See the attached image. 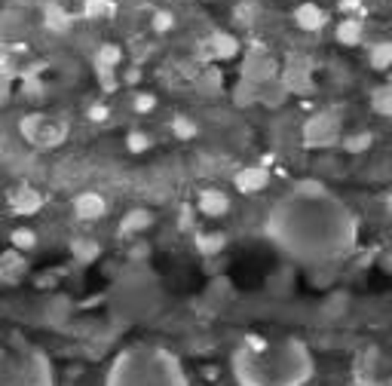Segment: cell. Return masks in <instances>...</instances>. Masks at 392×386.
<instances>
[{
    "instance_id": "7a4b0ae2",
    "label": "cell",
    "mask_w": 392,
    "mask_h": 386,
    "mask_svg": "<svg viewBox=\"0 0 392 386\" xmlns=\"http://www.w3.org/2000/svg\"><path fill=\"white\" fill-rule=\"evenodd\" d=\"M236 386H309L316 356L294 334H245L230 353Z\"/></svg>"
},
{
    "instance_id": "277c9868",
    "label": "cell",
    "mask_w": 392,
    "mask_h": 386,
    "mask_svg": "<svg viewBox=\"0 0 392 386\" xmlns=\"http://www.w3.org/2000/svg\"><path fill=\"white\" fill-rule=\"evenodd\" d=\"M0 386H56V365L28 341L0 343Z\"/></svg>"
},
{
    "instance_id": "836d02e7",
    "label": "cell",
    "mask_w": 392,
    "mask_h": 386,
    "mask_svg": "<svg viewBox=\"0 0 392 386\" xmlns=\"http://www.w3.org/2000/svg\"><path fill=\"white\" fill-rule=\"evenodd\" d=\"M386 215H389V218H392V193L386 196Z\"/></svg>"
},
{
    "instance_id": "9a60e30c",
    "label": "cell",
    "mask_w": 392,
    "mask_h": 386,
    "mask_svg": "<svg viewBox=\"0 0 392 386\" xmlns=\"http://www.w3.org/2000/svg\"><path fill=\"white\" fill-rule=\"evenodd\" d=\"M227 246V236L224 233H196V252L203 257H215L221 255Z\"/></svg>"
},
{
    "instance_id": "603a6c76",
    "label": "cell",
    "mask_w": 392,
    "mask_h": 386,
    "mask_svg": "<svg viewBox=\"0 0 392 386\" xmlns=\"http://www.w3.org/2000/svg\"><path fill=\"white\" fill-rule=\"evenodd\" d=\"M12 248H19V252H28V248L37 246V233L28 227H19V230H12Z\"/></svg>"
},
{
    "instance_id": "ba28073f",
    "label": "cell",
    "mask_w": 392,
    "mask_h": 386,
    "mask_svg": "<svg viewBox=\"0 0 392 386\" xmlns=\"http://www.w3.org/2000/svg\"><path fill=\"white\" fill-rule=\"evenodd\" d=\"M233 184H236V191H243V193H258L270 184V172H267L264 166H245L236 172Z\"/></svg>"
},
{
    "instance_id": "52a82bcc",
    "label": "cell",
    "mask_w": 392,
    "mask_h": 386,
    "mask_svg": "<svg viewBox=\"0 0 392 386\" xmlns=\"http://www.w3.org/2000/svg\"><path fill=\"white\" fill-rule=\"evenodd\" d=\"M107 215V200L99 193H80L74 200V218L80 221H99Z\"/></svg>"
},
{
    "instance_id": "1f68e13d",
    "label": "cell",
    "mask_w": 392,
    "mask_h": 386,
    "mask_svg": "<svg viewBox=\"0 0 392 386\" xmlns=\"http://www.w3.org/2000/svg\"><path fill=\"white\" fill-rule=\"evenodd\" d=\"M123 80H126V83H138V80H141V71H135V67H132V71H129Z\"/></svg>"
},
{
    "instance_id": "3957f363",
    "label": "cell",
    "mask_w": 392,
    "mask_h": 386,
    "mask_svg": "<svg viewBox=\"0 0 392 386\" xmlns=\"http://www.w3.org/2000/svg\"><path fill=\"white\" fill-rule=\"evenodd\" d=\"M101 386H190L181 358L156 343H132L107 365Z\"/></svg>"
},
{
    "instance_id": "f1b7e54d",
    "label": "cell",
    "mask_w": 392,
    "mask_h": 386,
    "mask_svg": "<svg viewBox=\"0 0 392 386\" xmlns=\"http://www.w3.org/2000/svg\"><path fill=\"white\" fill-rule=\"evenodd\" d=\"M337 10L347 12V19H349V12H362V0H340V3H337Z\"/></svg>"
},
{
    "instance_id": "8fae6325",
    "label": "cell",
    "mask_w": 392,
    "mask_h": 386,
    "mask_svg": "<svg viewBox=\"0 0 392 386\" xmlns=\"http://www.w3.org/2000/svg\"><path fill=\"white\" fill-rule=\"evenodd\" d=\"M294 22L304 31H322L328 22V12L322 10L319 3H300L298 10H294Z\"/></svg>"
},
{
    "instance_id": "d6a6232c",
    "label": "cell",
    "mask_w": 392,
    "mask_h": 386,
    "mask_svg": "<svg viewBox=\"0 0 392 386\" xmlns=\"http://www.w3.org/2000/svg\"><path fill=\"white\" fill-rule=\"evenodd\" d=\"M141 255H150V248H147V246H138V248H132V257H135V261H138Z\"/></svg>"
},
{
    "instance_id": "30bf717a",
    "label": "cell",
    "mask_w": 392,
    "mask_h": 386,
    "mask_svg": "<svg viewBox=\"0 0 392 386\" xmlns=\"http://www.w3.org/2000/svg\"><path fill=\"white\" fill-rule=\"evenodd\" d=\"M199 212L205 218H221V215L230 212V196L218 191V187H209V191L199 193Z\"/></svg>"
},
{
    "instance_id": "484cf974",
    "label": "cell",
    "mask_w": 392,
    "mask_h": 386,
    "mask_svg": "<svg viewBox=\"0 0 392 386\" xmlns=\"http://www.w3.org/2000/svg\"><path fill=\"white\" fill-rule=\"evenodd\" d=\"M150 25H154L156 34H166V31L175 28V16H172L169 10H156L154 12V22H150Z\"/></svg>"
},
{
    "instance_id": "4dcf8cb0",
    "label": "cell",
    "mask_w": 392,
    "mask_h": 386,
    "mask_svg": "<svg viewBox=\"0 0 392 386\" xmlns=\"http://www.w3.org/2000/svg\"><path fill=\"white\" fill-rule=\"evenodd\" d=\"M380 270H386V273H392V248L389 252L380 255Z\"/></svg>"
},
{
    "instance_id": "2e32d148",
    "label": "cell",
    "mask_w": 392,
    "mask_h": 386,
    "mask_svg": "<svg viewBox=\"0 0 392 386\" xmlns=\"http://www.w3.org/2000/svg\"><path fill=\"white\" fill-rule=\"evenodd\" d=\"M120 62H123V50L116 43H105L95 52V67L99 71H114V67H120Z\"/></svg>"
},
{
    "instance_id": "d4e9b609",
    "label": "cell",
    "mask_w": 392,
    "mask_h": 386,
    "mask_svg": "<svg viewBox=\"0 0 392 386\" xmlns=\"http://www.w3.org/2000/svg\"><path fill=\"white\" fill-rule=\"evenodd\" d=\"M71 252H74V257H80V261H95L99 257V242H89V239H77L71 246Z\"/></svg>"
},
{
    "instance_id": "6da1fadb",
    "label": "cell",
    "mask_w": 392,
    "mask_h": 386,
    "mask_svg": "<svg viewBox=\"0 0 392 386\" xmlns=\"http://www.w3.org/2000/svg\"><path fill=\"white\" fill-rule=\"evenodd\" d=\"M270 233L288 255L304 261H328L349 248L355 224L328 200L325 187L304 181L291 193V200L273 215Z\"/></svg>"
},
{
    "instance_id": "44dd1931",
    "label": "cell",
    "mask_w": 392,
    "mask_h": 386,
    "mask_svg": "<svg viewBox=\"0 0 392 386\" xmlns=\"http://www.w3.org/2000/svg\"><path fill=\"white\" fill-rule=\"evenodd\" d=\"M172 135H178V138H196L199 135V126L194 123V120L190 117H181V114H178V117H172Z\"/></svg>"
},
{
    "instance_id": "9c48e42d",
    "label": "cell",
    "mask_w": 392,
    "mask_h": 386,
    "mask_svg": "<svg viewBox=\"0 0 392 386\" xmlns=\"http://www.w3.org/2000/svg\"><path fill=\"white\" fill-rule=\"evenodd\" d=\"M10 206H12V212H19V215H37L40 206H43V196L28 184H19L16 191L10 193Z\"/></svg>"
},
{
    "instance_id": "7c38bea8",
    "label": "cell",
    "mask_w": 392,
    "mask_h": 386,
    "mask_svg": "<svg viewBox=\"0 0 392 386\" xmlns=\"http://www.w3.org/2000/svg\"><path fill=\"white\" fill-rule=\"evenodd\" d=\"M150 224H154V212H150V208H132V212L123 215L120 233L123 236H135V233H144Z\"/></svg>"
},
{
    "instance_id": "f546056e",
    "label": "cell",
    "mask_w": 392,
    "mask_h": 386,
    "mask_svg": "<svg viewBox=\"0 0 392 386\" xmlns=\"http://www.w3.org/2000/svg\"><path fill=\"white\" fill-rule=\"evenodd\" d=\"M89 120H92V123H101V120H107V107H105V105H92V107H89Z\"/></svg>"
},
{
    "instance_id": "7402d4cb",
    "label": "cell",
    "mask_w": 392,
    "mask_h": 386,
    "mask_svg": "<svg viewBox=\"0 0 392 386\" xmlns=\"http://www.w3.org/2000/svg\"><path fill=\"white\" fill-rule=\"evenodd\" d=\"M114 10L116 6L111 0H86L83 3V12L89 19H107V16H114Z\"/></svg>"
},
{
    "instance_id": "e0dca14e",
    "label": "cell",
    "mask_w": 392,
    "mask_h": 386,
    "mask_svg": "<svg viewBox=\"0 0 392 386\" xmlns=\"http://www.w3.org/2000/svg\"><path fill=\"white\" fill-rule=\"evenodd\" d=\"M368 62L374 71H389L392 67V40H380V43L371 46Z\"/></svg>"
},
{
    "instance_id": "5bb4252c",
    "label": "cell",
    "mask_w": 392,
    "mask_h": 386,
    "mask_svg": "<svg viewBox=\"0 0 392 386\" xmlns=\"http://www.w3.org/2000/svg\"><path fill=\"white\" fill-rule=\"evenodd\" d=\"M61 138H65V129H61L59 123H50V120H43L31 144H34V147H56Z\"/></svg>"
},
{
    "instance_id": "4316f807",
    "label": "cell",
    "mask_w": 392,
    "mask_h": 386,
    "mask_svg": "<svg viewBox=\"0 0 392 386\" xmlns=\"http://www.w3.org/2000/svg\"><path fill=\"white\" fill-rule=\"evenodd\" d=\"M46 25L56 28V31H65L68 28V16L59 10V6H50V10H46Z\"/></svg>"
},
{
    "instance_id": "8992f818",
    "label": "cell",
    "mask_w": 392,
    "mask_h": 386,
    "mask_svg": "<svg viewBox=\"0 0 392 386\" xmlns=\"http://www.w3.org/2000/svg\"><path fill=\"white\" fill-rule=\"evenodd\" d=\"M337 132H340V123H337V117H331V114H319V117H313L304 129L307 135V144L309 147H325L331 144V141L337 138Z\"/></svg>"
},
{
    "instance_id": "d6986e66",
    "label": "cell",
    "mask_w": 392,
    "mask_h": 386,
    "mask_svg": "<svg viewBox=\"0 0 392 386\" xmlns=\"http://www.w3.org/2000/svg\"><path fill=\"white\" fill-rule=\"evenodd\" d=\"M212 52H215V58H233L239 52L236 37H230V34H215V40H212Z\"/></svg>"
},
{
    "instance_id": "cb8c5ba5",
    "label": "cell",
    "mask_w": 392,
    "mask_h": 386,
    "mask_svg": "<svg viewBox=\"0 0 392 386\" xmlns=\"http://www.w3.org/2000/svg\"><path fill=\"white\" fill-rule=\"evenodd\" d=\"M150 144H154V138H150L147 132H141V129H132V132L126 135V147H129L132 153H144Z\"/></svg>"
},
{
    "instance_id": "4fadbf2b",
    "label": "cell",
    "mask_w": 392,
    "mask_h": 386,
    "mask_svg": "<svg viewBox=\"0 0 392 386\" xmlns=\"http://www.w3.org/2000/svg\"><path fill=\"white\" fill-rule=\"evenodd\" d=\"M362 34H364V25H362V19H355V16L343 19V22L334 28L337 43H343V46H359L362 43Z\"/></svg>"
},
{
    "instance_id": "83f0119b",
    "label": "cell",
    "mask_w": 392,
    "mask_h": 386,
    "mask_svg": "<svg viewBox=\"0 0 392 386\" xmlns=\"http://www.w3.org/2000/svg\"><path fill=\"white\" fill-rule=\"evenodd\" d=\"M132 107H135V114H150L156 107V98L150 96V92H138L132 101Z\"/></svg>"
},
{
    "instance_id": "ac0fdd59",
    "label": "cell",
    "mask_w": 392,
    "mask_h": 386,
    "mask_svg": "<svg viewBox=\"0 0 392 386\" xmlns=\"http://www.w3.org/2000/svg\"><path fill=\"white\" fill-rule=\"evenodd\" d=\"M371 144H374V135H371L368 129L353 132V135H347V138H343V151H347V153H364Z\"/></svg>"
},
{
    "instance_id": "ffe728a7",
    "label": "cell",
    "mask_w": 392,
    "mask_h": 386,
    "mask_svg": "<svg viewBox=\"0 0 392 386\" xmlns=\"http://www.w3.org/2000/svg\"><path fill=\"white\" fill-rule=\"evenodd\" d=\"M371 105H374L377 114L392 117V83L389 86H377V89L371 92Z\"/></svg>"
},
{
    "instance_id": "5b68a950",
    "label": "cell",
    "mask_w": 392,
    "mask_h": 386,
    "mask_svg": "<svg viewBox=\"0 0 392 386\" xmlns=\"http://www.w3.org/2000/svg\"><path fill=\"white\" fill-rule=\"evenodd\" d=\"M353 386H392V350L371 343L353 356Z\"/></svg>"
}]
</instances>
